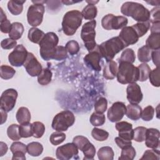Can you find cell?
I'll use <instances>...</instances> for the list:
<instances>
[{"instance_id": "14", "label": "cell", "mask_w": 160, "mask_h": 160, "mask_svg": "<svg viewBox=\"0 0 160 160\" xmlns=\"http://www.w3.org/2000/svg\"><path fill=\"white\" fill-rule=\"evenodd\" d=\"M23 66L26 72L32 77L38 76L42 70L41 63L32 52H28Z\"/></svg>"}, {"instance_id": "48", "label": "cell", "mask_w": 160, "mask_h": 160, "mask_svg": "<svg viewBox=\"0 0 160 160\" xmlns=\"http://www.w3.org/2000/svg\"><path fill=\"white\" fill-rule=\"evenodd\" d=\"M149 81L153 86L159 87V67H156V68L151 71L150 74L149 75Z\"/></svg>"}, {"instance_id": "42", "label": "cell", "mask_w": 160, "mask_h": 160, "mask_svg": "<svg viewBox=\"0 0 160 160\" xmlns=\"http://www.w3.org/2000/svg\"><path fill=\"white\" fill-rule=\"evenodd\" d=\"M136 60V55L134 51L132 49L128 48L126 49L122 52L120 59H119V62H129L131 63H133Z\"/></svg>"}, {"instance_id": "8", "label": "cell", "mask_w": 160, "mask_h": 160, "mask_svg": "<svg viewBox=\"0 0 160 160\" xmlns=\"http://www.w3.org/2000/svg\"><path fill=\"white\" fill-rule=\"evenodd\" d=\"M128 21L125 16H114L112 14L105 15L101 20V25L106 30L119 29L126 27Z\"/></svg>"}, {"instance_id": "29", "label": "cell", "mask_w": 160, "mask_h": 160, "mask_svg": "<svg viewBox=\"0 0 160 160\" xmlns=\"http://www.w3.org/2000/svg\"><path fill=\"white\" fill-rule=\"evenodd\" d=\"M151 52L152 50L146 45L140 48L138 51V58L139 61L143 63L150 61L151 59Z\"/></svg>"}, {"instance_id": "37", "label": "cell", "mask_w": 160, "mask_h": 160, "mask_svg": "<svg viewBox=\"0 0 160 160\" xmlns=\"http://www.w3.org/2000/svg\"><path fill=\"white\" fill-rule=\"evenodd\" d=\"M19 126L16 124H11L7 129V134L9 139L12 141H18L21 137L19 134Z\"/></svg>"}, {"instance_id": "16", "label": "cell", "mask_w": 160, "mask_h": 160, "mask_svg": "<svg viewBox=\"0 0 160 160\" xmlns=\"http://www.w3.org/2000/svg\"><path fill=\"white\" fill-rule=\"evenodd\" d=\"M126 94L127 99L130 104H138L143 98L141 88L136 82L129 84L126 88Z\"/></svg>"}, {"instance_id": "44", "label": "cell", "mask_w": 160, "mask_h": 160, "mask_svg": "<svg viewBox=\"0 0 160 160\" xmlns=\"http://www.w3.org/2000/svg\"><path fill=\"white\" fill-rule=\"evenodd\" d=\"M33 131V137L35 138H41L45 132V126L39 121H36L32 123Z\"/></svg>"}, {"instance_id": "9", "label": "cell", "mask_w": 160, "mask_h": 160, "mask_svg": "<svg viewBox=\"0 0 160 160\" xmlns=\"http://www.w3.org/2000/svg\"><path fill=\"white\" fill-rule=\"evenodd\" d=\"M45 7L42 4H33L31 5L27 12V20L29 25L36 28L39 26L43 20Z\"/></svg>"}, {"instance_id": "25", "label": "cell", "mask_w": 160, "mask_h": 160, "mask_svg": "<svg viewBox=\"0 0 160 160\" xmlns=\"http://www.w3.org/2000/svg\"><path fill=\"white\" fill-rule=\"evenodd\" d=\"M26 0H11L8 2V9L9 11L13 15L17 16L20 14L23 10V4Z\"/></svg>"}, {"instance_id": "46", "label": "cell", "mask_w": 160, "mask_h": 160, "mask_svg": "<svg viewBox=\"0 0 160 160\" xmlns=\"http://www.w3.org/2000/svg\"><path fill=\"white\" fill-rule=\"evenodd\" d=\"M66 134L60 131H56L52 133L49 138L51 143L54 146L61 144L66 139Z\"/></svg>"}, {"instance_id": "56", "label": "cell", "mask_w": 160, "mask_h": 160, "mask_svg": "<svg viewBox=\"0 0 160 160\" xmlns=\"http://www.w3.org/2000/svg\"><path fill=\"white\" fill-rule=\"evenodd\" d=\"M115 142L116 143V144L118 145V146L119 148H120L121 149H122L125 147L129 146H131L132 145V142L131 141H128V140H126L124 139H122L120 137H116L115 138Z\"/></svg>"}, {"instance_id": "35", "label": "cell", "mask_w": 160, "mask_h": 160, "mask_svg": "<svg viewBox=\"0 0 160 160\" xmlns=\"http://www.w3.org/2000/svg\"><path fill=\"white\" fill-rule=\"evenodd\" d=\"M131 26L136 31L139 38H141L147 33V32L150 28L151 25H150V22L147 21V22H138L135 24H133Z\"/></svg>"}, {"instance_id": "3", "label": "cell", "mask_w": 160, "mask_h": 160, "mask_svg": "<svg viewBox=\"0 0 160 160\" xmlns=\"http://www.w3.org/2000/svg\"><path fill=\"white\" fill-rule=\"evenodd\" d=\"M59 42V38L53 32L45 34L42 40L39 43V53L41 58L45 61L53 59L56 48Z\"/></svg>"}, {"instance_id": "40", "label": "cell", "mask_w": 160, "mask_h": 160, "mask_svg": "<svg viewBox=\"0 0 160 160\" xmlns=\"http://www.w3.org/2000/svg\"><path fill=\"white\" fill-rule=\"evenodd\" d=\"M89 121L93 126H101L104 124L106 121V117L104 114L94 112L91 114Z\"/></svg>"}, {"instance_id": "24", "label": "cell", "mask_w": 160, "mask_h": 160, "mask_svg": "<svg viewBox=\"0 0 160 160\" xmlns=\"http://www.w3.org/2000/svg\"><path fill=\"white\" fill-rule=\"evenodd\" d=\"M24 26L22 23L19 22H14L11 24V28L9 32V38L17 40L22 37L24 32Z\"/></svg>"}, {"instance_id": "41", "label": "cell", "mask_w": 160, "mask_h": 160, "mask_svg": "<svg viewBox=\"0 0 160 160\" xmlns=\"http://www.w3.org/2000/svg\"><path fill=\"white\" fill-rule=\"evenodd\" d=\"M147 128L143 126H138L133 129V139L138 142L145 140Z\"/></svg>"}, {"instance_id": "13", "label": "cell", "mask_w": 160, "mask_h": 160, "mask_svg": "<svg viewBox=\"0 0 160 160\" xmlns=\"http://www.w3.org/2000/svg\"><path fill=\"white\" fill-rule=\"evenodd\" d=\"M126 112V106L124 103L120 101L114 102L108 111V118L112 122H118L122 119Z\"/></svg>"}, {"instance_id": "18", "label": "cell", "mask_w": 160, "mask_h": 160, "mask_svg": "<svg viewBox=\"0 0 160 160\" xmlns=\"http://www.w3.org/2000/svg\"><path fill=\"white\" fill-rule=\"evenodd\" d=\"M116 130L119 132V137L126 140L133 139L132 125L126 121H120L115 125Z\"/></svg>"}, {"instance_id": "54", "label": "cell", "mask_w": 160, "mask_h": 160, "mask_svg": "<svg viewBox=\"0 0 160 160\" xmlns=\"http://www.w3.org/2000/svg\"><path fill=\"white\" fill-rule=\"evenodd\" d=\"M160 8L159 6H157L151 9L150 11V16H149V22L154 23L160 22Z\"/></svg>"}, {"instance_id": "32", "label": "cell", "mask_w": 160, "mask_h": 160, "mask_svg": "<svg viewBox=\"0 0 160 160\" xmlns=\"http://www.w3.org/2000/svg\"><path fill=\"white\" fill-rule=\"evenodd\" d=\"M114 151L110 146H104L98 151V157L100 160H112L114 158Z\"/></svg>"}, {"instance_id": "49", "label": "cell", "mask_w": 160, "mask_h": 160, "mask_svg": "<svg viewBox=\"0 0 160 160\" xmlns=\"http://www.w3.org/2000/svg\"><path fill=\"white\" fill-rule=\"evenodd\" d=\"M68 58V53L66 48L62 46H57L53 59L56 61H62Z\"/></svg>"}, {"instance_id": "10", "label": "cell", "mask_w": 160, "mask_h": 160, "mask_svg": "<svg viewBox=\"0 0 160 160\" xmlns=\"http://www.w3.org/2000/svg\"><path fill=\"white\" fill-rule=\"evenodd\" d=\"M18 96L17 91L14 89H8L1 94L0 98V108L5 111L9 112L15 106Z\"/></svg>"}, {"instance_id": "61", "label": "cell", "mask_w": 160, "mask_h": 160, "mask_svg": "<svg viewBox=\"0 0 160 160\" xmlns=\"http://www.w3.org/2000/svg\"><path fill=\"white\" fill-rule=\"evenodd\" d=\"M86 2H87L88 3H89V4L95 5V4H96V3L98 2V1H86Z\"/></svg>"}, {"instance_id": "60", "label": "cell", "mask_w": 160, "mask_h": 160, "mask_svg": "<svg viewBox=\"0 0 160 160\" xmlns=\"http://www.w3.org/2000/svg\"><path fill=\"white\" fill-rule=\"evenodd\" d=\"M1 124H2L6 121L7 119V112L4 110L1 109Z\"/></svg>"}, {"instance_id": "30", "label": "cell", "mask_w": 160, "mask_h": 160, "mask_svg": "<svg viewBox=\"0 0 160 160\" xmlns=\"http://www.w3.org/2000/svg\"><path fill=\"white\" fill-rule=\"evenodd\" d=\"M42 151L43 146L40 142H31L27 145V152L31 156H39Z\"/></svg>"}, {"instance_id": "33", "label": "cell", "mask_w": 160, "mask_h": 160, "mask_svg": "<svg viewBox=\"0 0 160 160\" xmlns=\"http://www.w3.org/2000/svg\"><path fill=\"white\" fill-rule=\"evenodd\" d=\"M11 24L10 21L7 18L2 9L0 8V29L3 33H8L10 31Z\"/></svg>"}, {"instance_id": "2", "label": "cell", "mask_w": 160, "mask_h": 160, "mask_svg": "<svg viewBox=\"0 0 160 160\" xmlns=\"http://www.w3.org/2000/svg\"><path fill=\"white\" fill-rule=\"evenodd\" d=\"M96 48L102 58H104L106 62H108L112 60L115 55L126 47L119 36H116L99 45H97Z\"/></svg>"}, {"instance_id": "4", "label": "cell", "mask_w": 160, "mask_h": 160, "mask_svg": "<svg viewBox=\"0 0 160 160\" xmlns=\"http://www.w3.org/2000/svg\"><path fill=\"white\" fill-rule=\"evenodd\" d=\"M82 15L78 10L68 11L63 16L62 21V30L68 36L74 35L82 24Z\"/></svg>"}, {"instance_id": "53", "label": "cell", "mask_w": 160, "mask_h": 160, "mask_svg": "<svg viewBox=\"0 0 160 160\" xmlns=\"http://www.w3.org/2000/svg\"><path fill=\"white\" fill-rule=\"evenodd\" d=\"M154 115V109L152 106H146L142 111L141 118L145 121H149L152 119Z\"/></svg>"}, {"instance_id": "52", "label": "cell", "mask_w": 160, "mask_h": 160, "mask_svg": "<svg viewBox=\"0 0 160 160\" xmlns=\"http://www.w3.org/2000/svg\"><path fill=\"white\" fill-rule=\"evenodd\" d=\"M140 159L141 160H142V159L159 160V151L156 149L146 150L144 152L141 158Z\"/></svg>"}, {"instance_id": "5", "label": "cell", "mask_w": 160, "mask_h": 160, "mask_svg": "<svg viewBox=\"0 0 160 160\" xmlns=\"http://www.w3.org/2000/svg\"><path fill=\"white\" fill-rule=\"evenodd\" d=\"M117 73L118 81L122 84L136 82L139 80V69L129 62H119Z\"/></svg>"}, {"instance_id": "21", "label": "cell", "mask_w": 160, "mask_h": 160, "mask_svg": "<svg viewBox=\"0 0 160 160\" xmlns=\"http://www.w3.org/2000/svg\"><path fill=\"white\" fill-rule=\"evenodd\" d=\"M118 71L117 62L110 61L106 62L103 69V77L106 79H113L116 76Z\"/></svg>"}, {"instance_id": "57", "label": "cell", "mask_w": 160, "mask_h": 160, "mask_svg": "<svg viewBox=\"0 0 160 160\" xmlns=\"http://www.w3.org/2000/svg\"><path fill=\"white\" fill-rule=\"evenodd\" d=\"M151 59L153 61V63L156 66V67H159V49L154 50L151 52Z\"/></svg>"}, {"instance_id": "59", "label": "cell", "mask_w": 160, "mask_h": 160, "mask_svg": "<svg viewBox=\"0 0 160 160\" xmlns=\"http://www.w3.org/2000/svg\"><path fill=\"white\" fill-rule=\"evenodd\" d=\"M8 146L6 143L3 142H0V150H1V155L0 156H4L8 151Z\"/></svg>"}, {"instance_id": "22", "label": "cell", "mask_w": 160, "mask_h": 160, "mask_svg": "<svg viewBox=\"0 0 160 160\" xmlns=\"http://www.w3.org/2000/svg\"><path fill=\"white\" fill-rule=\"evenodd\" d=\"M142 108L137 104H129L126 107V116L132 121L138 120L141 116Z\"/></svg>"}, {"instance_id": "27", "label": "cell", "mask_w": 160, "mask_h": 160, "mask_svg": "<svg viewBox=\"0 0 160 160\" xmlns=\"http://www.w3.org/2000/svg\"><path fill=\"white\" fill-rule=\"evenodd\" d=\"M45 35L44 32L37 28H32L28 31V38L33 43L39 44Z\"/></svg>"}, {"instance_id": "11", "label": "cell", "mask_w": 160, "mask_h": 160, "mask_svg": "<svg viewBox=\"0 0 160 160\" xmlns=\"http://www.w3.org/2000/svg\"><path fill=\"white\" fill-rule=\"evenodd\" d=\"M28 54L27 49L22 44L17 45L8 56L9 62L13 66L21 67L24 65Z\"/></svg>"}, {"instance_id": "7", "label": "cell", "mask_w": 160, "mask_h": 160, "mask_svg": "<svg viewBox=\"0 0 160 160\" xmlns=\"http://www.w3.org/2000/svg\"><path fill=\"white\" fill-rule=\"evenodd\" d=\"M74 114L69 110H65L58 113L54 117L51 126L56 131H66L74 124Z\"/></svg>"}, {"instance_id": "38", "label": "cell", "mask_w": 160, "mask_h": 160, "mask_svg": "<svg viewBox=\"0 0 160 160\" xmlns=\"http://www.w3.org/2000/svg\"><path fill=\"white\" fill-rule=\"evenodd\" d=\"M0 76L3 79L8 80L11 79L16 73L14 69L8 65H1L0 68Z\"/></svg>"}, {"instance_id": "36", "label": "cell", "mask_w": 160, "mask_h": 160, "mask_svg": "<svg viewBox=\"0 0 160 160\" xmlns=\"http://www.w3.org/2000/svg\"><path fill=\"white\" fill-rule=\"evenodd\" d=\"M139 69V80L141 82H143L146 81L150 74L151 71L149 65L146 63H142L138 66V67Z\"/></svg>"}, {"instance_id": "58", "label": "cell", "mask_w": 160, "mask_h": 160, "mask_svg": "<svg viewBox=\"0 0 160 160\" xmlns=\"http://www.w3.org/2000/svg\"><path fill=\"white\" fill-rule=\"evenodd\" d=\"M150 30L151 33H160V22L152 23Z\"/></svg>"}, {"instance_id": "17", "label": "cell", "mask_w": 160, "mask_h": 160, "mask_svg": "<svg viewBox=\"0 0 160 160\" xmlns=\"http://www.w3.org/2000/svg\"><path fill=\"white\" fill-rule=\"evenodd\" d=\"M102 56L97 49H94L91 52H89L84 58V62L86 65L90 69L95 71H99L101 70V66L100 62Z\"/></svg>"}, {"instance_id": "43", "label": "cell", "mask_w": 160, "mask_h": 160, "mask_svg": "<svg viewBox=\"0 0 160 160\" xmlns=\"http://www.w3.org/2000/svg\"><path fill=\"white\" fill-rule=\"evenodd\" d=\"M108 101L104 97L98 98L94 103V110L96 112L103 114L107 109Z\"/></svg>"}, {"instance_id": "31", "label": "cell", "mask_w": 160, "mask_h": 160, "mask_svg": "<svg viewBox=\"0 0 160 160\" xmlns=\"http://www.w3.org/2000/svg\"><path fill=\"white\" fill-rule=\"evenodd\" d=\"M52 73L49 68L42 69L41 73L38 76V82L42 86L49 84L52 80Z\"/></svg>"}, {"instance_id": "1", "label": "cell", "mask_w": 160, "mask_h": 160, "mask_svg": "<svg viewBox=\"0 0 160 160\" xmlns=\"http://www.w3.org/2000/svg\"><path fill=\"white\" fill-rule=\"evenodd\" d=\"M121 12L126 16L131 17L138 22L149 21L150 11L142 4L128 1L122 4Z\"/></svg>"}, {"instance_id": "34", "label": "cell", "mask_w": 160, "mask_h": 160, "mask_svg": "<svg viewBox=\"0 0 160 160\" xmlns=\"http://www.w3.org/2000/svg\"><path fill=\"white\" fill-rule=\"evenodd\" d=\"M136 155V152L134 147L129 146L122 149L119 160H132Z\"/></svg>"}, {"instance_id": "23", "label": "cell", "mask_w": 160, "mask_h": 160, "mask_svg": "<svg viewBox=\"0 0 160 160\" xmlns=\"http://www.w3.org/2000/svg\"><path fill=\"white\" fill-rule=\"evenodd\" d=\"M16 118L20 124L29 123L31 119V112L27 108L21 107L18 109L16 114Z\"/></svg>"}, {"instance_id": "26", "label": "cell", "mask_w": 160, "mask_h": 160, "mask_svg": "<svg viewBox=\"0 0 160 160\" xmlns=\"http://www.w3.org/2000/svg\"><path fill=\"white\" fill-rule=\"evenodd\" d=\"M146 46L151 50L160 48V33H151L146 41Z\"/></svg>"}, {"instance_id": "55", "label": "cell", "mask_w": 160, "mask_h": 160, "mask_svg": "<svg viewBox=\"0 0 160 160\" xmlns=\"http://www.w3.org/2000/svg\"><path fill=\"white\" fill-rule=\"evenodd\" d=\"M17 46V41L11 38H6L1 41V46L4 49H11Z\"/></svg>"}, {"instance_id": "12", "label": "cell", "mask_w": 160, "mask_h": 160, "mask_svg": "<svg viewBox=\"0 0 160 160\" xmlns=\"http://www.w3.org/2000/svg\"><path fill=\"white\" fill-rule=\"evenodd\" d=\"M78 147L73 143H66L59 146L56 151L57 159L60 160H69L78 154Z\"/></svg>"}, {"instance_id": "19", "label": "cell", "mask_w": 160, "mask_h": 160, "mask_svg": "<svg viewBox=\"0 0 160 160\" xmlns=\"http://www.w3.org/2000/svg\"><path fill=\"white\" fill-rule=\"evenodd\" d=\"M159 135L158 129L155 128L147 129L144 140L146 146L151 149L158 148L159 145Z\"/></svg>"}, {"instance_id": "51", "label": "cell", "mask_w": 160, "mask_h": 160, "mask_svg": "<svg viewBox=\"0 0 160 160\" xmlns=\"http://www.w3.org/2000/svg\"><path fill=\"white\" fill-rule=\"evenodd\" d=\"M89 142V139L83 136H75L72 140V142L78 147V149L81 151Z\"/></svg>"}, {"instance_id": "50", "label": "cell", "mask_w": 160, "mask_h": 160, "mask_svg": "<svg viewBox=\"0 0 160 160\" xmlns=\"http://www.w3.org/2000/svg\"><path fill=\"white\" fill-rule=\"evenodd\" d=\"M65 48L67 52H68L71 55L76 54L80 49L79 43L75 40H71L68 41L66 43Z\"/></svg>"}, {"instance_id": "20", "label": "cell", "mask_w": 160, "mask_h": 160, "mask_svg": "<svg viewBox=\"0 0 160 160\" xmlns=\"http://www.w3.org/2000/svg\"><path fill=\"white\" fill-rule=\"evenodd\" d=\"M10 150L12 153V159L25 160L26 153L27 152V146L24 143L19 141H15L12 143L10 147Z\"/></svg>"}, {"instance_id": "6", "label": "cell", "mask_w": 160, "mask_h": 160, "mask_svg": "<svg viewBox=\"0 0 160 160\" xmlns=\"http://www.w3.org/2000/svg\"><path fill=\"white\" fill-rule=\"evenodd\" d=\"M96 26V20H92L86 22L81 29V38L84 44V46L89 52L94 50L97 46L95 41Z\"/></svg>"}, {"instance_id": "15", "label": "cell", "mask_w": 160, "mask_h": 160, "mask_svg": "<svg viewBox=\"0 0 160 160\" xmlns=\"http://www.w3.org/2000/svg\"><path fill=\"white\" fill-rule=\"evenodd\" d=\"M119 38L124 43L125 47L136 44L139 40V36L132 26H126L119 32Z\"/></svg>"}, {"instance_id": "39", "label": "cell", "mask_w": 160, "mask_h": 160, "mask_svg": "<svg viewBox=\"0 0 160 160\" xmlns=\"http://www.w3.org/2000/svg\"><path fill=\"white\" fill-rule=\"evenodd\" d=\"M92 138L98 141H104L109 137V132L104 129L94 128L91 131Z\"/></svg>"}, {"instance_id": "47", "label": "cell", "mask_w": 160, "mask_h": 160, "mask_svg": "<svg viewBox=\"0 0 160 160\" xmlns=\"http://www.w3.org/2000/svg\"><path fill=\"white\" fill-rule=\"evenodd\" d=\"M82 151L84 156V159H93L96 154V148L90 142L84 148Z\"/></svg>"}, {"instance_id": "28", "label": "cell", "mask_w": 160, "mask_h": 160, "mask_svg": "<svg viewBox=\"0 0 160 160\" xmlns=\"http://www.w3.org/2000/svg\"><path fill=\"white\" fill-rule=\"evenodd\" d=\"M81 13L84 19L92 21L97 16L98 9L95 5L88 4L83 8Z\"/></svg>"}, {"instance_id": "45", "label": "cell", "mask_w": 160, "mask_h": 160, "mask_svg": "<svg viewBox=\"0 0 160 160\" xmlns=\"http://www.w3.org/2000/svg\"><path fill=\"white\" fill-rule=\"evenodd\" d=\"M19 130V134L21 138H27L33 136L32 124L31 123L20 124Z\"/></svg>"}]
</instances>
